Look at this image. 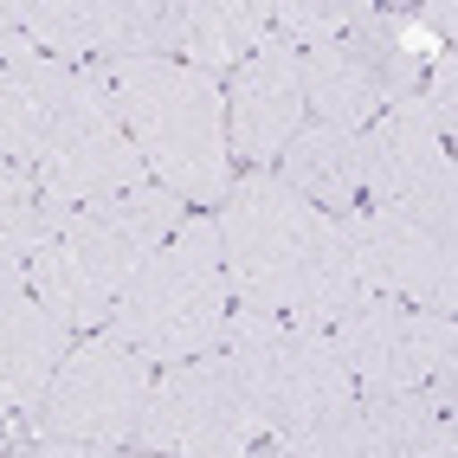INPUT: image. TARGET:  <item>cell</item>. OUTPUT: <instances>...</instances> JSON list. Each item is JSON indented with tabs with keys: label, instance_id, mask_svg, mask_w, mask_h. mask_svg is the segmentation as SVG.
Wrapping results in <instances>:
<instances>
[{
	"label": "cell",
	"instance_id": "23",
	"mask_svg": "<svg viewBox=\"0 0 458 458\" xmlns=\"http://www.w3.org/2000/svg\"><path fill=\"white\" fill-rule=\"evenodd\" d=\"M13 458H110V445H72V439H33Z\"/></svg>",
	"mask_w": 458,
	"mask_h": 458
},
{
	"label": "cell",
	"instance_id": "21",
	"mask_svg": "<svg viewBox=\"0 0 458 458\" xmlns=\"http://www.w3.org/2000/svg\"><path fill=\"white\" fill-rule=\"evenodd\" d=\"M420 104H426V116H433V130L452 142V130H458V65H452V46L433 52V72L420 78Z\"/></svg>",
	"mask_w": 458,
	"mask_h": 458
},
{
	"label": "cell",
	"instance_id": "27",
	"mask_svg": "<svg viewBox=\"0 0 458 458\" xmlns=\"http://www.w3.org/2000/svg\"><path fill=\"white\" fill-rule=\"evenodd\" d=\"M142 458H156V452H142Z\"/></svg>",
	"mask_w": 458,
	"mask_h": 458
},
{
	"label": "cell",
	"instance_id": "22",
	"mask_svg": "<svg viewBox=\"0 0 458 458\" xmlns=\"http://www.w3.org/2000/svg\"><path fill=\"white\" fill-rule=\"evenodd\" d=\"M401 458H458V426H452V413H439L426 433L401 452Z\"/></svg>",
	"mask_w": 458,
	"mask_h": 458
},
{
	"label": "cell",
	"instance_id": "6",
	"mask_svg": "<svg viewBox=\"0 0 458 458\" xmlns=\"http://www.w3.org/2000/svg\"><path fill=\"white\" fill-rule=\"evenodd\" d=\"M265 420L246 401L233 361L213 349L174 369L148 387V407L136 426V445L156 458H252L265 445Z\"/></svg>",
	"mask_w": 458,
	"mask_h": 458
},
{
	"label": "cell",
	"instance_id": "3",
	"mask_svg": "<svg viewBox=\"0 0 458 458\" xmlns=\"http://www.w3.org/2000/svg\"><path fill=\"white\" fill-rule=\"evenodd\" d=\"M188 220L168 188H136V194H116V200H98V207H78L52 226V239L33 252V291L46 310L65 323V329H98L123 291L136 284V271L162 252V239Z\"/></svg>",
	"mask_w": 458,
	"mask_h": 458
},
{
	"label": "cell",
	"instance_id": "20",
	"mask_svg": "<svg viewBox=\"0 0 458 458\" xmlns=\"http://www.w3.org/2000/svg\"><path fill=\"white\" fill-rule=\"evenodd\" d=\"M361 13H369L361 0H291V7H271V33L297 52H310L323 39H343Z\"/></svg>",
	"mask_w": 458,
	"mask_h": 458
},
{
	"label": "cell",
	"instance_id": "7",
	"mask_svg": "<svg viewBox=\"0 0 458 458\" xmlns=\"http://www.w3.org/2000/svg\"><path fill=\"white\" fill-rule=\"evenodd\" d=\"M156 387V361L136 355L116 335H90L65 355L52 375L46 401L26 413L39 439H72V445H136V426Z\"/></svg>",
	"mask_w": 458,
	"mask_h": 458
},
{
	"label": "cell",
	"instance_id": "4",
	"mask_svg": "<svg viewBox=\"0 0 458 458\" xmlns=\"http://www.w3.org/2000/svg\"><path fill=\"white\" fill-rule=\"evenodd\" d=\"M226 317H233V284L220 265V233H213V220H181L162 239V252L136 271L123 303L104 317V335L174 369V361L220 349Z\"/></svg>",
	"mask_w": 458,
	"mask_h": 458
},
{
	"label": "cell",
	"instance_id": "15",
	"mask_svg": "<svg viewBox=\"0 0 458 458\" xmlns=\"http://www.w3.org/2000/svg\"><path fill=\"white\" fill-rule=\"evenodd\" d=\"M303 130V78H297V46H284L278 33L259 39V52L233 72L226 90V148L239 162L271 168L284 156V142Z\"/></svg>",
	"mask_w": 458,
	"mask_h": 458
},
{
	"label": "cell",
	"instance_id": "11",
	"mask_svg": "<svg viewBox=\"0 0 458 458\" xmlns=\"http://www.w3.org/2000/svg\"><path fill=\"white\" fill-rule=\"evenodd\" d=\"M343 239L355 252V271H361L369 297H394V303H413V310L452 317L458 271H452L445 233L420 226L394 207H355V213H343Z\"/></svg>",
	"mask_w": 458,
	"mask_h": 458
},
{
	"label": "cell",
	"instance_id": "16",
	"mask_svg": "<svg viewBox=\"0 0 458 458\" xmlns=\"http://www.w3.org/2000/svg\"><path fill=\"white\" fill-rule=\"evenodd\" d=\"M65 355H72V329L33 291L0 303V407L33 413L46 401L52 375L65 369Z\"/></svg>",
	"mask_w": 458,
	"mask_h": 458
},
{
	"label": "cell",
	"instance_id": "12",
	"mask_svg": "<svg viewBox=\"0 0 458 458\" xmlns=\"http://www.w3.org/2000/svg\"><path fill=\"white\" fill-rule=\"evenodd\" d=\"M439 413H452V375L420 394H369V401H349L310 426L271 433L265 458H401Z\"/></svg>",
	"mask_w": 458,
	"mask_h": 458
},
{
	"label": "cell",
	"instance_id": "25",
	"mask_svg": "<svg viewBox=\"0 0 458 458\" xmlns=\"http://www.w3.org/2000/svg\"><path fill=\"white\" fill-rule=\"evenodd\" d=\"M20 58H33V46H26V33L13 26V13L0 7V65H20Z\"/></svg>",
	"mask_w": 458,
	"mask_h": 458
},
{
	"label": "cell",
	"instance_id": "14",
	"mask_svg": "<svg viewBox=\"0 0 458 458\" xmlns=\"http://www.w3.org/2000/svg\"><path fill=\"white\" fill-rule=\"evenodd\" d=\"M33 181H39V200L52 213H78V207H98V200L148 188V162L136 156L130 130L116 123V104L104 98L33 162Z\"/></svg>",
	"mask_w": 458,
	"mask_h": 458
},
{
	"label": "cell",
	"instance_id": "9",
	"mask_svg": "<svg viewBox=\"0 0 458 458\" xmlns=\"http://www.w3.org/2000/svg\"><path fill=\"white\" fill-rule=\"evenodd\" d=\"M26 46L58 65H123V58H174L181 0H52L7 7Z\"/></svg>",
	"mask_w": 458,
	"mask_h": 458
},
{
	"label": "cell",
	"instance_id": "2",
	"mask_svg": "<svg viewBox=\"0 0 458 458\" xmlns=\"http://www.w3.org/2000/svg\"><path fill=\"white\" fill-rule=\"evenodd\" d=\"M116 123L130 130L148 181L181 207H207L233 194V148H226V90L181 58H123L104 65Z\"/></svg>",
	"mask_w": 458,
	"mask_h": 458
},
{
	"label": "cell",
	"instance_id": "8",
	"mask_svg": "<svg viewBox=\"0 0 458 458\" xmlns=\"http://www.w3.org/2000/svg\"><path fill=\"white\" fill-rule=\"evenodd\" d=\"M329 343L361 394H420L458 369L452 317L413 310L394 297H361L329 323Z\"/></svg>",
	"mask_w": 458,
	"mask_h": 458
},
{
	"label": "cell",
	"instance_id": "1",
	"mask_svg": "<svg viewBox=\"0 0 458 458\" xmlns=\"http://www.w3.org/2000/svg\"><path fill=\"white\" fill-rule=\"evenodd\" d=\"M213 233H220L226 284L246 310L329 329L349 303L369 297L361 271H355V252L343 239V220H329L297 188H284L271 168L233 181Z\"/></svg>",
	"mask_w": 458,
	"mask_h": 458
},
{
	"label": "cell",
	"instance_id": "26",
	"mask_svg": "<svg viewBox=\"0 0 458 458\" xmlns=\"http://www.w3.org/2000/svg\"><path fill=\"white\" fill-rule=\"evenodd\" d=\"M0 458H13V452H7V445H0Z\"/></svg>",
	"mask_w": 458,
	"mask_h": 458
},
{
	"label": "cell",
	"instance_id": "24",
	"mask_svg": "<svg viewBox=\"0 0 458 458\" xmlns=\"http://www.w3.org/2000/svg\"><path fill=\"white\" fill-rule=\"evenodd\" d=\"M0 200H39V181H33V168H20V162H7V156H0Z\"/></svg>",
	"mask_w": 458,
	"mask_h": 458
},
{
	"label": "cell",
	"instance_id": "5",
	"mask_svg": "<svg viewBox=\"0 0 458 458\" xmlns=\"http://www.w3.org/2000/svg\"><path fill=\"white\" fill-rule=\"evenodd\" d=\"M220 355L233 361V375L246 387V401L259 407L265 433H291V426H310L355 401V381L343 369V355H335L329 329L265 317V310H233Z\"/></svg>",
	"mask_w": 458,
	"mask_h": 458
},
{
	"label": "cell",
	"instance_id": "13",
	"mask_svg": "<svg viewBox=\"0 0 458 458\" xmlns=\"http://www.w3.org/2000/svg\"><path fill=\"white\" fill-rule=\"evenodd\" d=\"M104 98H110L104 65H58L46 52L20 58V65H0V156L33 168Z\"/></svg>",
	"mask_w": 458,
	"mask_h": 458
},
{
	"label": "cell",
	"instance_id": "19",
	"mask_svg": "<svg viewBox=\"0 0 458 458\" xmlns=\"http://www.w3.org/2000/svg\"><path fill=\"white\" fill-rule=\"evenodd\" d=\"M58 220H65V213H52L46 200H0V303L26 291L33 252L52 239Z\"/></svg>",
	"mask_w": 458,
	"mask_h": 458
},
{
	"label": "cell",
	"instance_id": "10",
	"mask_svg": "<svg viewBox=\"0 0 458 458\" xmlns=\"http://www.w3.org/2000/svg\"><path fill=\"white\" fill-rule=\"evenodd\" d=\"M361 194H369V207H394V213H407V220L452 239V213H458L452 148L433 130L420 98L381 110L361 130Z\"/></svg>",
	"mask_w": 458,
	"mask_h": 458
},
{
	"label": "cell",
	"instance_id": "17",
	"mask_svg": "<svg viewBox=\"0 0 458 458\" xmlns=\"http://www.w3.org/2000/svg\"><path fill=\"white\" fill-rule=\"evenodd\" d=\"M278 181L297 188L310 207H323L329 220H343V213L361 207V136L329 130V123H303L278 156Z\"/></svg>",
	"mask_w": 458,
	"mask_h": 458
},
{
	"label": "cell",
	"instance_id": "18",
	"mask_svg": "<svg viewBox=\"0 0 458 458\" xmlns=\"http://www.w3.org/2000/svg\"><path fill=\"white\" fill-rule=\"evenodd\" d=\"M259 39H271V7H259V0H181V39H174L181 65L207 78L239 72L259 52Z\"/></svg>",
	"mask_w": 458,
	"mask_h": 458
}]
</instances>
